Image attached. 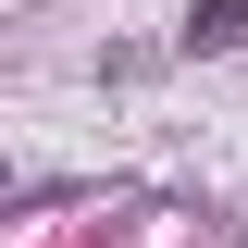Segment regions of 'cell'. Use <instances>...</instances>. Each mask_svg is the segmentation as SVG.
I'll return each mask as SVG.
<instances>
[{
    "instance_id": "cell-1",
    "label": "cell",
    "mask_w": 248,
    "mask_h": 248,
    "mask_svg": "<svg viewBox=\"0 0 248 248\" xmlns=\"http://www.w3.org/2000/svg\"><path fill=\"white\" fill-rule=\"evenodd\" d=\"M248 37V0H186V50H236Z\"/></svg>"
}]
</instances>
